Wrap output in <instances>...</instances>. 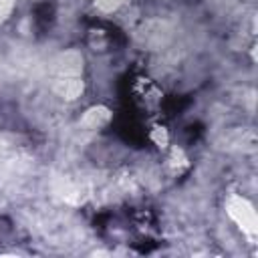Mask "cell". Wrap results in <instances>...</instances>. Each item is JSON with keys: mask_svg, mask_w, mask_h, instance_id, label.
Masks as SVG:
<instances>
[{"mask_svg": "<svg viewBox=\"0 0 258 258\" xmlns=\"http://www.w3.org/2000/svg\"><path fill=\"white\" fill-rule=\"evenodd\" d=\"M123 2H125V0H95L97 8L103 10V12H113V10H117Z\"/></svg>", "mask_w": 258, "mask_h": 258, "instance_id": "5", "label": "cell"}, {"mask_svg": "<svg viewBox=\"0 0 258 258\" xmlns=\"http://www.w3.org/2000/svg\"><path fill=\"white\" fill-rule=\"evenodd\" d=\"M109 119H111V113L107 107H93L83 115V125L87 129H97V127H103Z\"/></svg>", "mask_w": 258, "mask_h": 258, "instance_id": "4", "label": "cell"}, {"mask_svg": "<svg viewBox=\"0 0 258 258\" xmlns=\"http://www.w3.org/2000/svg\"><path fill=\"white\" fill-rule=\"evenodd\" d=\"M12 10V0H0V20Z\"/></svg>", "mask_w": 258, "mask_h": 258, "instance_id": "7", "label": "cell"}, {"mask_svg": "<svg viewBox=\"0 0 258 258\" xmlns=\"http://www.w3.org/2000/svg\"><path fill=\"white\" fill-rule=\"evenodd\" d=\"M153 139H155V143H157L159 147H163V145L167 143V133H165V129L157 127V129L153 131Z\"/></svg>", "mask_w": 258, "mask_h": 258, "instance_id": "6", "label": "cell"}, {"mask_svg": "<svg viewBox=\"0 0 258 258\" xmlns=\"http://www.w3.org/2000/svg\"><path fill=\"white\" fill-rule=\"evenodd\" d=\"M226 212L246 234H250V236L256 234V212L246 198L232 196L226 204Z\"/></svg>", "mask_w": 258, "mask_h": 258, "instance_id": "1", "label": "cell"}, {"mask_svg": "<svg viewBox=\"0 0 258 258\" xmlns=\"http://www.w3.org/2000/svg\"><path fill=\"white\" fill-rule=\"evenodd\" d=\"M54 91L62 97V99H77L83 93V81L79 77H60Z\"/></svg>", "mask_w": 258, "mask_h": 258, "instance_id": "3", "label": "cell"}, {"mask_svg": "<svg viewBox=\"0 0 258 258\" xmlns=\"http://www.w3.org/2000/svg\"><path fill=\"white\" fill-rule=\"evenodd\" d=\"M81 69H83V58H81L79 52L69 50V52L60 54V58H58V73H60V77H79Z\"/></svg>", "mask_w": 258, "mask_h": 258, "instance_id": "2", "label": "cell"}]
</instances>
